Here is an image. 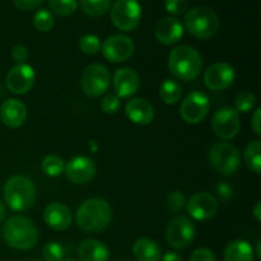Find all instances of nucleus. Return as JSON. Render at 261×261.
Returning <instances> with one entry per match:
<instances>
[{"label": "nucleus", "mask_w": 261, "mask_h": 261, "mask_svg": "<svg viewBox=\"0 0 261 261\" xmlns=\"http://www.w3.org/2000/svg\"><path fill=\"white\" fill-rule=\"evenodd\" d=\"M260 245H261V242L259 241V242H257V247H256V255H257V257H259V259L261 257V254H260Z\"/></svg>", "instance_id": "45"}, {"label": "nucleus", "mask_w": 261, "mask_h": 261, "mask_svg": "<svg viewBox=\"0 0 261 261\" xmlns=\"http://www.w3.org/2000/svg\"><path fill=\"white\" fill-rule=\"evenodd\" d=\"M43 221L55 231H65L73 223V214L65 204L51 203L43 211Z\"/></svg>", "instance_id": "19"}, {"label": "nucleus", "mask_w": 261, "mask_h": 261, "mask_svg": "<svg viewBox=\"0 0 261 261\" xmlns=\"http://www.w3.org/2000/svg\"><path fill=\"white\" fill-rule=\"evenodd\" d=\"M208 158L212 167L223 176L234 175L241 165L239 149L228 142H218L212 145Z\"/></svg>", "instance_id": "6"}, {"label": "nucleus", "mask_w": 261, "mask_h": 261, "mask_svg": "<svg viewBox=\"0 0 261 261\" xmlns=\"http://www.w3.org/2000/svg\"><path fill=\"white\" fill-rule=\"evenodd\" d=\"M31 261H42V260H38V259H33V260H31Z\"/></svg>", "instance_id": "47"}, {"label": "nucleus", "mask_w": 261, "mask_h": 261, "mask_svg": "<svg viewBox=\"0 0 261 261\" xmlns=\"http://www.w3.org/2000/svg\"><path fill=\"white\" fill-rule=\"evenodd\" d=\"M5 218V205L2 200H0V223L4 221Z\"/></svg>", "instance_id": "44"}, {"label": "nucleus", "mask_w": 261, "mask_h": 261, "mask_svg": "<svg viewBox=\"0 0 261 261\" xmlns=\"http://www.w3.org/2000/svg\"><path fill=\"white\" fill-rule=\"evenodd\" d=\"M166 203H167V208L171 212L177 213V212L182 211L186 204V200L185 196H184V194L181 191H172L166 198Z\"/></svg>", "instance_id": "34"}, {"label": "nucleus", "mask_w": 261, "mask_h": 261, "mask_svg": "<svg viewBox=\"0 0 261 261\" xmlns=\"http://www.w3.org/2000/svg\"><path fill=\"white\" fill-rule=\"evenodd\" d=\"M27 119V107L22 101L9 98L3 102L0 107V120L5 126L15 129L24 124Z\"/></svg>", "instance_id": "20"}, {"label": "nucleus", "mask_w": 261, "mask_h": 261, "mask_svg": "<svg viewBox=\"0 0 261 261\" xmlns=\"http://www.w3.org/2000/svg\"><path fill=\"white\" fill-rule=\"evenodd\" d=\"M13 3L20 10H32L40 7L43 0H13Z\"/></svg>", "instance_id": "39"}, {"label": "nucleus", "mask_w": 261, "mask_h": 261, "mask_svg": "<svg viewBox=\"0 0 261 261\" xmlns=\"http://www.w3.org/2000/svg\"><path fill=\"white\" fill-rule=\"evenodd\" d=\"M101 41L94 35H84L79 38L78 46L86 55H96L101 50Z\"/></svg>", "instance_id": "32"}, {"label": "nucleus", "mask_w": 261, "mask_h": 261, "mask_svg": "<svg viewBox=\"0 0 261 261\" xmlns=\"http://www.w3.org/2000/svg\"><path fill=\"white\" fill-rule=\"evenodd\" d=\"M224 261H254V249L244 240H236L227 245L223 252Z\"/></svg>", "instance_id": "24"}, {"label": "nucleus", "mask_w": 261, "mask_h": 261, "mask_svg": "<svg viewBox=\"0 0 261 261\" xmlns=\"http://www.w3.org/2000/svg\"><path fill=\"white\" fill-rule=\"evenodd\" d=\"M158 93H160V98L166 105H175L180 101L181 96H182V88H181L180 83L173 79H166L161 84Z\"/></svg>", "instance_id": "25"}, {"label": "nucleus", "mask_w": 261, "mask_h": 261, "mask_svg": "<svg viewBox=\"0 0 261 261\" xmlns=\"http://www.w3.org/2000/svg\"><path fill=\"white\" fill-rule=\"evenodd\" d=\"M251 127L255 132V134H256L257 137H260L261 135V109L260 107H257V109L254 111V114H252Z\"/></svg>", "instance_id": "40"}, {"label": "nucleus", "mask_w": 261, "mask_h": 261, "mask_svg": "<svg viewBox=\"0 0 261 261\" xmlns=\"http://www.w3.org/2000/svg\"><path fill=\"white\" fill-rule=\"evenodd\" d=\"M154 35L162 45H176L184 36V25L176 17H165L155 25Z\"/></svg>", "instance_id": "18"}, {"label": "nucleus", "mask_w": 261, "mask_h": 261, "mask_svg": "<svg viewBox=\"0 0 261 261\" xmlns=\"http://www.w3.org/2000/svg\"><path fill=\"white\" fill-rule=\"evenodd\" d=\"M63 261H78V260H74V259H66V260H63Z\"/></svg>", "instance_id": "46"}, {"label": "nucleus", "mask_w": 261, "mask_h": 261, "mask_svg": "<svg viewBox=\"0 0 261 261\" xmlns=\"http://www.w3.org/2000/svg\"><path fill=\"white\" fill-rule=\"evenodd\" d=\"M65 161L61 157L56 154H48L41 162V168H42L43 173L50 177H56L64 173L65 171Z\"/></svg>", "instance_id": "28"}, {"label": "nucleus", "mask_w": 261, "mask_h": 261, "mask_svg": "<svg viewBox=\"0 0 261 261\" xmlns=\"http://www.w3.org/2000/svg\"><path fill=\"white\" fill-rule=\"evenodd\" d=\"M112 84L119 98H129L139 89V74L132 68H120L115 71Z\"/></svg>", "instance_id": "17"}, {"label": "nucleus", "mask_w": 261, "mask_h": 261, "mask_svg": "<svg viewBox=\"0 0 261 261\" xmlns=\"http://www.w3.org/2000/svg\"><path fill=\"white\" fill-rule=\"evenodd\" d=\"M81 261H109L110 250L103 242L98 240H84L78 249Z\"/></svg>", "instance_id": "22"}, {"label": "nucleus", "mask_w": 261, "mask_h": 261, "mask_svg": "<svg viewBox=\"0 0 261 261\" xmlns=\"http://www.w3.org/2000/svg\"><path fill=\"white\" fill-rule=\"evenodd\" d=\"M168 70L178 81H195L203 70V58L195 47L176 46L168 55Z\"/></svg>", "instance_id": "1"}, {"label": "nucleus", "mask_w": 261, "mask_h": 261, "mask_svg": "<svg viewBox=\"0 0 261 261\" xmlns=\"http://www.w3.org/2000/svg\"><path fill=\"white\" fill-rule=\"evenodd\" d=\"M188 0H165L166 10L175 17L185 14L188 12Z\"/></svg>", "instance_id": "36"}, {"label": "nucleus", "mask_w": 261, "mask_h": 261, "mask_svg": "<svg viewBox=\"0 0 261 261\" xmlns=\"http://www.w3.org/2000/svg\"><path fill=\"white\" fill-rule=\"evenodd\" d=\"M252 214H254L256 222H261V203H260V201H257V203L255 204L254 213H252Z\"/></svg>", "instance_id": "43"}, {"label": "nucleus", "mask_w": 261, "mask_h": 261, "mask_svg": "<svg viewBox=\"0 0 261 261\" xmlns=\"http://www.w3.org/2000/svg\"><path fill=\"white\" fill-rule=\"evenodd\" d=\"M161 261H182L180 255L175 251H168L165 256L161 257Z\"/></svg>", "instance_id": "42"}, {"label": "nucleus", "mask_w": 261, "mask_h": 261, "mask_svg": "<svg viewBox=\"0 0 261 261\" xmlns=\"http://www.w3.org/2000/svg\"><path fill=\"white\" fill-rule=\"evenodd\" d=\"M65 175L69 181L78 185H84L92 181L96 176V163L88 157L76 155L65 165Z\"/></svg>", "instance_id": "16"}, {"label": "nucleus", "mask_w": 261, "mask_h": 261, "mask_svg": "<svg viewBox=\"0 0 261 261\" xmlns=\"http://www.w3.org/2000/svg\"><path fill=\"white\" fill-rule=\"evenodd\" d=\"M111 206L105 199L99 198H92L83 201L75 216L79 228L88 233H96L106 229L111 223Z\"/></svg>", "instance_id": "2"}, {"label": "nucleus", "mask_w": 261, "mask_h": 261, "mask_svg": "<svg viewBox=\"0 0 261 261\" xmlns=\"http://www.w3.org/2000/svg\"><path fill=\"white\" fill-rule=\"evenodd\" d=\"M196 229L193 221L186 216H176L166 227V240L176 250H184L190 246L195 239Z\"/></svg>", "instance_id": "8"}, {"label": "nucleus", "mask_w": 261, "mask_h": 261, "mask_svg": "<svg viewBox=\"0 0 261 261\" xmlns=\"http://www.w3.org/2000/svg\"><path fill=\"white\" fill-rule=\"evenodd\" d=\"M236 71L228 63H216L204 73V83L212 91H223L234 83Z\"/></svg>", "instance_id": "14"}, {"label": "nucleus", "mask_w": 261, "mask_h": 261, "mask_svg": "<svg viewBox=\"0 0 261 261\" xmlns=\"http://www.w3.org/2000/svg\"><path fill=\"white\" fill-rule=\"evenodd\" d=\"M120 109V98L114 93H107L101 101V110L105 114H116Z\"/></svg>", "instance_id": "35"}, {"label": "nucleus", "mask_w": 261, "mask_h": 261, "mask_svg": "<svg viewBox=\"0 0 261 261\" xmlns=\"http://www.w3.org/2000/svg\"><path fill=\"white\" fill-rule=\"evenodd\" d=\"M50 9L60 17L73 14L78 8V0H48Z\"/></svg>", "instance_id": "30"}, {"label": "nucleus", "mask_w": 261, "mask_h": 261, "mask_svg": "<svg viewBox=\"0 0 261 261\" xmlns=\"http://www.w3.org/2000/svg\"><path fill=\"white\" fill-rule=\"evenodd\" d=\"M244 160L249 170L260 175L261 172V143L260 140H252L247 144L244 152Z\"/></svg>", "instance_id": "26"}, {"label": "nucleus", "mask_w": 261, "mask_h": 261, "mask_svg": "<svg viewBox=\"0 0 261 261\" xmlns=\"http://www.w3.org/2000/svg\"><path fill=\"white\" fill-rule=\"evenodd\" d=\"M133 254L138 261H160L162 257L160 245L148 237H142L134 242Z\"/></svg>", "instance_id": "23"}, {"label": "nucleus", "mask_w": 261, "mask_h": 261, "mask_svg": "<svg viewBox=\"0 0 261 261\" xmlns=\"http://www.w3.org/2000/svg\"><path fill=\"white\" fill-rule=\"evenodd\" d=\"M185 28L191 36L200 40L212 38L219 30V18L206 7L191 8L185 15Z\"/></svg>", "instance_id": "5"}, {"label": "nucleus", "mask_w": 261, "mask_h": 261, "mask_svg": "<svg viewBox=\"0 0 261 261\" xmlns=\"http://www.w3.org/2000/svg\"><path fill=\"white\" fill-rule=\"evenodd\" d=\"M42 256L46 261H63L65 257V249L59 242H48L43 246Z\"/></svg>", "instance_id": "33"}, {"label": "nucleus", "mask_w": 261, "mask_h": 261, "mask_svg": "<svg viewBox=\"0 0 261 261\" xmlns=\"http://www.w3.org/2000/svg\"><path fill=\"white\" fill-rule=\"evenodd\" d=\"M111 83L110 71L103 64H91L83 70L81 86L89 97H99L107 92Z\"/></svg>", "instance_id": "9"}, {"label": "nucleus", "mask_w": 261, "mask_h": 261, "mask_svg": "<svg viewBox=\"0 0 261 261\" xmlns=\"http://www.w3.org/2000/svg\"><path fill=\"white\" fill-rule=\"evenodd\" d=\"M189 261H217V259L216 255H214V252L211 249L200 247V249H196L191 254L190 260Z\"/></svg>", "instance_id": "37"}, {"label": "nucleus", "mask_w": 261, "mask_h": 261, "mask_svg": "<svg viewBox=\"0 0 261 261\" xmlns=\"http://www.w3.org/2000/svg\"><path fill=\"white\" fill-rule=\"evenodd\" d=\"M127 119L137 125H148L154 120V107L145 98H133L125 106Z\"/></svg>", "instance_id": "21"}, {"label": "nucleus", "mask_w": 261, "mask_h": 261, "mask_svg": "<svg viewBox=\"0 0 261 261\" xmlns=\"http://www.w3.org/2000/svg\"><path fill=\"white\" fill-rule=\"evenodd\" d=\"M256 105V97L254 93L249 91L241 92L237 94L236 99H234V106H236V111L241 112V114H247L251 111Z\"/></svg>", "instance_id": "31"}, {"label": "nucleus", "mask_w": 261, "mask_h": 261, "mask_svg": "<svg viewBox=\"0 0 261 261\" xmlns=\"http://www.w3.org/2000/svg\"><path fill=\"white\" fill-rule=\"evenodd\" d=\"M186 209L195 221H208L216 216L218 211V200L205 191L195 193L186 203Z\"/></svg>", "instance_id": "15"}, {"label": "nucleus", "mask_w": 261, "mask_h": 261, "mask_svg": "<svg viewBox=\"0 0 261 261\" xmlns=\"http://www.w3.org/2000/svg\"><path fill=\"white\" fill-rule=\"evenodd\" d=\"M212 127L219 139L231 140L237 137L241 127L239 112L233 107L224 106L217 110L212 117Z\"/></svg>", "instance_id": "11"}, {"label": "nucleus", "mask_w": 261, "mask_h": 261, "mask_svg": "<svg viewBox=\"0 0 261 261\" xmlns=\"http://www.w3.org/2000/svg\"><path fill=\"white\" fill-rule=\"evenodd\" d=\"M35 70L28 64H15L9 69L5 76L7 88L14 94H25L35 86Z\"/></svg>", "instance_id": "13"}, {"label": "nucleus", "mask_w": 261, "mask_h": 261, "mask_svg": "<svg viewBox=\"0 0 261 261\" xmlns=\"http://www.w3.org/2000/svg\"><path fill=\"white\" fill-rule=\"evenodd\" d=\"M3 239L12 249L25 251L36 246L38 231L30 218L24 216H13L3 227Z\"/></svg>", "instance_id": "3"}, {"label": "nucleus", "mask_w": 261, "mask_h": 261, "mask_svg": "<svg viewBox=\"0 0 261 261\" xmlns=\"http://www.w3.org/2000/svg\"><path fill=\"white\" fill-rule=\"evenodd\" d=\"M209 109H211V102L208 96L200 91H194L181 102L180 115L185 122L196 125L208 116Z\"/></svg>", "instance_id": "10"}, {"label": "nucleus", "mask_w": 261, "mask_h": 261, "mask_svg": "<svg viewBox=\"0 0 261 261\" xmlns=\"http://www.w3.org/2000/svg\"><path fill=\"white\" fill-rule=\"evenodd\" d=\"M101 50L105 58L111 63H124L134 55L135 45L129 36L114 35L105 40Z\"/></svg>", "instance_id": "12"}, {"label": "nucleus", "mask_w": 261, "mask_h": 261, "mask_svg": "<svg viewBox=\"0 0 261 261\" xmlns=\"http://www.w3.org/2000/svg\"><path fill=\"white\" fill-rule=\"evenodd\" d=\"M12 58L17 64H22L27 60L28 50L25 46L17 45L12 48Z\"/></svg>", "instance_id": "38"}, {"label": "nucleus", "mask_w": 261, "mask_h": 261, "mask_svg": "<svg viewBox=\"0 0 261 261\" xmlns=\"http://www.w3.org/2000/svg\"><path fill=\"white\" fill-rule=\"evenodd\" d=\"M3 195L7 205L14 212L28 211L35 204L37 191L31 178L15 175L8 178L3 188Z\"/></svg>", "instance_id": "4"}, {"label": "nucleus", "mask_w": 261, "mask_h": 261, "mask_svg": "<svg viewBox=\"0 0 261 261\" xmlns=\"http://www.w3.org/2000/svg\"><path fill=\"white\" fill-rule=\"evenodd\" d=\"M217 189H218L219 196H222V198L228 199L229 196L232 195V189L229 188L228 185H226V184H222V185H219Z\"/></svg>", "instance_id": "41"}, {"label": "nucleus", "mask_w": 261, "mask_h": 261, "mask_svg": "<svg viewBox=\"0 0 261 261\" xmlns=\"http://www.w3.org/2000/svg\"><path fill=\"white\" fill-rule=\"evenodd\" d=\"M142 19V7L138 0H116L111 8V20L124 32L134 31Z\"/></svg>", "instance_id": "7"}, {"label": "nucleus", "mask_w": 261, "mask_h": 261, "mask_svg": "<svg viewBox=\"0 0 261 261\" xmlns=\"http://www.w3.org/2000/svg\"><path fill=\"white\" fill-rule=\"evenodd\" d=\"M54 24H55V18L53 13L48 12L47 9L37 10L33 15V25L40 32H48L53 30Z\"/></svg>", "instance_id": "29"}, {"label": "nucleus", "mask_w": 261, "mask_h": 261, "mask_svg": "<svg viewBox=\"0 0 261 261\" xmlns=\"http://www.w3.org/2000/svg\"><path fill=\"white\" fill-rule=\"evenodd\" d=\"M112 0H79L82 10L91 17H101L111 8Z\"/></svg>", "instance_id": "27"}]
</instances>
